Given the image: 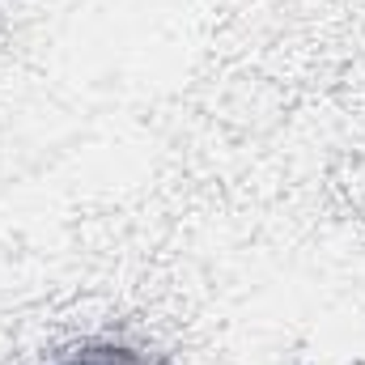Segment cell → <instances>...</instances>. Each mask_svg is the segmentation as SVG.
<instances>
[{"mask_svg":"<svg viewBox=\"0 0 365 365\" xmlns=\"http://www.w3.org/2000/svg\"><path fill=\"white\" fill-rule=\"evenodd\" d=\"M60 365H145V361L132 349H123V344H81Z\"/></svg>","mask_w":365,"mask_h":365,"instance_id":"cell-1","label":"cell"}]
</instances>
